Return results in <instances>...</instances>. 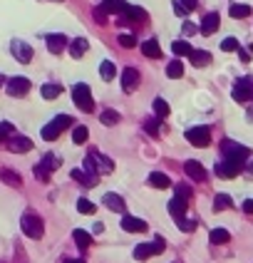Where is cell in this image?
Listing matches in <instances>:
<instances>
[{
    "instance_id": "obj_20",
    "label": "cell",
    "mask_w": 253,
    "mask_h": 263,
    "mask_svg": "<svg viewBox=\"0 0 253 263\" xmlns=\"http://www.w3.org/2000/svg\"><path fill=\"white\" fill-rule=\"evenodd\" d=\"M186 198H182V196H174L172 201H169V214L174 216V218H179V216H184L186 214Z\"/></svg>"
},
{
    "instance_id": "obj_36",
    "label": "cell",
    "mask_w": 253,
    "mask_h": 263,
    "mask_svg": "<svg viewBox=\"0 0 253 263\" xmlns=\"http://www.w3.org/2000/svg\"><path fill=\"white\" fill-rule=\"evenodd\" d=\"M172 50H174V55H176V58H184V55L189 58V52H191V45H189V42H186V40H176V42L172 45Z\"/></svg>"
},
{
    "instance_id": "obj_22",
    "label": "cell",
    "mask_w": 253,
    "mask_h": 263,
    "mask_svg": "<svg viewBox=\"0 0 253 263\" xmlns=\"http://www.w3.org/2000/svg\"><path fill=\"white\" fill-rule=\"evenodd\" d=\"M72 179L80 182V184H84V186H94L97 184V176L90 174V172H84V169H72Z\"/></svg>"
},
{
    "instance_id": "obj_9",
    "label": "cell",
    "mask_w": 253,
    "mask_h": 263,
    "mask_svg": "<svg viewBox=\"0 0 253 263\" xmlns=\"http://www.w3.org/2000/svg\"><path fill=\"white\" fill-rule=\"evenodd\" d=\"M186 139H189L191 146H208L211 144V130L208 127H191L189 132H186Z\"/></svg>"
},
{
    "instance_id": "obj_13",
    "label": "cell",
    "mask_w": 253,
    "mask_h": 263,
    "mask_svg": "<svg viewBox=\"0 0 253 263\" xmlns=\"http://www.w3.org/2000/svg\"><path fill=\"white\" fill-rule=\"evenodd\" d=\"M28 92H30V80L28 77H12V80H8V94L20 97V94H28Z\"/></svg>"
},
{
    "instance_id": "obj_4",
    "label": "cell",
    "mask_w": 253,
    "mask_h": 263,
    "mask_svg": "<svg viewBox=\"0 0 253 263\" xmlns=\"http://www.w3.org/2000/svg\"><path fill=\"white\" fill-rule=\"evenodd\" d=\"M72 100H74V104H77L82 112H94L92 92H90V87H87L84 82H80V84H74V87H72Z\"/></svg>"
},
{
    "instance_id": "obj_21",
    "label": "cell",
    "mask_w": 253,
    "mask_h": 263,
    "mask_svg": "<svg viewBox=\"0 0 253 263\" xmlns=\"http://www.w3.org/2000/svg\"><path fill=\"white\" fill-rule=\"evenodd\" d=\"M189 60L194 67H206L211 62V52H206V50H191Z\"/></svg>"
},
{
    "instance_id": "obj_39",
    "label": "cell",
    "mask_w": 253,
    "mask_h": 263,
    "mask_svg": "<svg viewBox=\"0 0 253 263\" xmlns=\"http://www.w3.org/2000/svg\"><path fill=\"white\" fill-rule=\"evenodd\" d=\"M87 136H90V130H87L84 124L74 127V132H72V142H74V144H84V142H87Z\"/></svg>"
},
{
    "instance_id": "obj_19",
    "label": "cell",
    "mask_w": 253,
    "mask_h": 263,
    "mask_svg": "<svg viewBox=\"0 0 253 263\" xmlns=\"http://www.w3.org/2000/svg\"><path fill=\"white\" fill-rule=\"evenodd\" d=\"M122 228L129 231V234H142V231H146V224L142 218H136V216H124L122 218Z\"/></svg>"
},
{
    "instance_id": "obj_33",
    "label": "cell",
    "mask_w": 253,
    "mask_h": 263,
    "mask_svg": "<svg viewBox=\"0 0 253 263\" xmlns=\"http://www.w3.org/2000/svg\"><path fill=\"white\" fill-rule=\"evenodd\" d=\"M72 236H74V244H77L80 248H87V246H92V236H90L87 231H82V228H77V231H74Z\"/></svg>"
},
{
    "instance_id": "obj_1",
    "label": "cell",
    "mask_w": 253,
    "mask_h": 263,
    "mask_svg": "<svg viewBox=\"0 0 253 263\" xmlns=\"http://www.w3.org/2000/svg\"><path fill=\"white\" fill-rule=\"evenodd\" d=\"M112 169H114L112 159H110V156H104V154H100V152H94V149L84 156V172H90V174H94V176L110 174Z\"/></svg>"
},
{
    "instance_id": "obj_30",
    "label": "cell",
    "mask_w": 253,
    "mask_h": 263,
    "mask_svg": "<svg viewBox=\"0 0 253 263\" xmlns=\"http://www.w3.org/2000/svg\"><path fill=\"white\" fill-rule=\"evenodd\" d=\"M100 74H102V80L104 82H110V80H114V74H117V67L112 60H104L102 65H100Z\"/></svg>"
},
{
    "instance_id": "obj_11",
    "label": "cell",
    "mask_w": 253,
    "mask_h": 263,
    "mask_svg": "<svg viewBox=\"0 0 253 263\" xmlns=\"http://www.w3.org/2000/svg\"><path fill=\"white\" fill-rule=\"evenodd\" d=\"M221 149H224V156H238V159H246V162L251 159V149L248 146H241L236 142H224Z\"/></svg>"
},
{
    "instance_id": "obj_16",
    "label": "cell",
    "mask_w": 253,
    "mask_h": 263,
    "mask_svg": "<svg viewBox=\"0 0 253 263\" xmlns=\"http://www.w3.org/2000/svg\"><path fill=\"white\" fill-rule=\"evenodd\" d=\"M48 50L52 52V55H60L64 48H67V38H64L62 32H52V35H48Z\"/></svg>"
},
{
    "instance_id": "obj_37",
    "label": "cell",
    "mask_w": 253,
    "mask_h": 263,
    "mask_svg": "<svg viewBox=\"0 0 253 263\" xmlns=\"http://www.w3.org/2000/svg\"><path fill=\"white\" fill-rule=\"evenodd\" d=\"M100 120H102V124H107V127H114V124L120 122V114H117L114 110H104V112L100 114Z\"/></svg>"
},
{
    "instance_id": "obj_48",
    "label": "cell",
    "mask_w": 253,
    "mask_h": 263,
    "mask_svg": "<svg viewBox=\"0 0 253 263\" xmlns=\"http://www.w3.org/2000/svg\"><path fill=\"white\" fill-rule=\"evenodd\" d=\"M176 196H182V198H186V201H189V198H191V189L186 186V184H179V186H176Z\"/></svg>"
},
{
    "instance_id": "obj_24",
    "label": "cell",
    "mask_w": 253,
    "mask_h": 263,
    "mask_svg": "<svg viewBox=\"0 0 253 263\" xmlns=\"http://www.w3.org/2000/svg\"><path fill=\"white\" fill-rule=\"evenodd\" d=\"M87 50H90V42H87L84 38H77V40H72V45H70V55H72V58H82Z\"/></svg>"
},
{
    "instance_id": "obj_32",
    "label": "cell",
    "mask_w": 253,
    "mask_h": 263,
    "mask_svg": "<svg viewBox=\"0 0 253 263\" xmlns=\"http://www.w3.org/2000/svg\"><path fill=\"white\" fill-rule=\"evenodd\" d=\"M231 206H234V201H231L228 194H216V198H214V211H226Z\"/></svg>"
},
{
    "instance_id": "obj_51",
    "label": "cell",
    "mask_w": 253,
    "mask_h": 263,
    "mask_svg": "<svg viewBox=\"0 0 253 263\" xmlns=\"http://www.w3.org/2000/svg\"><path fill=\"white\" fill-rule=\"evenodd\" d=\"M244 211H246V214H253V198H246V201H244Z\"/></svg>"
},
{
    "instance_id": "obj_17",
    "label": "cell",
    "mask_w": 253,
    "mask_h": 263,
    "mask_svg": "<svg viewBox=\"0 0 253 263\" xmlns=\"http://www.w3.org/2000/svg\"><path fill=\"white\" fill-rule=\"evenodd\" d=\"M218 22H221V18H218V12H208L204 20H201V35H214L216 30H218Z\"/></svg>"
},
{
    "instance_id": "obj_53",
    "label": "cell",
    "mask_w": 253,
    "mask_h": 263,
    "mask_svg": "<svg viewBox=\"0 0 253 263\" xmlns=\"http://www.w3.org/2000/svg\"><path fill=\"white\" fill-rule=\"evenodd\" d=\"M246 169H248V174H253V159H248V162H246Z\"/></svg>"
},
{
    "instance_id": "obj_12",
    "label": "cell",
    "mask_w": 253,
    "mask_h": 263,
    "mask_svg": "<svg viewBox=\"0 0 253 263\" xmlns=\"http://www.w3.org/2000/svg\"><path fill=\"white\" fill-rule=\"evenodd\" d=\"M146 10L136 8V5H126L124 12H120V22H146Z\"/></svg>"
},
{
    "instance_id": "obj_43",
    "label": "cell",
    "mask_w": 253,
    "mask_h": 263,
    "mask_svg": "<svg viewBox=\"0 0 253 263\" xmlns=\"http://www.w3.org/2000/svg\"><path fill=\"white\" fill-rule=\"evenodd\" d=\"M77 208H80V214H90V216L97 211V206H94L92 201H87V198H80V201H77Z\"/></svg>"
},
{
    "instance_id": "obj_7",
    "label": "cell",
    "mask_w": 253,
    "mask_h": 263,
    "mask_svg": "<svg viewBox=\"0 0 253 263\" xmlns=\"http://www.w3.org/2000/svg\"><path fill=\"white\" fill-rule=\"evenodd\" d=\"M60 164H62L60 156H55V154H45V159L35 166V176H38L40 182H50V174H52Z\"/></svg>"
},
{
    "instance_id": "obj_54",
    "label": "cell",
    "mask_w": 253,
    "mask_h": 263,
    "mask_svg": "<svg viewBox=\"0 0 253 263\" xmlns=\"http://www.w3.org/2000/svg\"><path fill=\"white\" fill-rule=\"evenodd\" d=\"M0 84H2V74H0Z\"/></svg>"
},
{
    "instance_id": "obj_23",
    "label": "cell",
    "mask_w": 253,
    "mask_h": 263,
    "mask_svg": "<svg viewBox=\"0 0 253 263\" xmlns=\"http://www.w3.org/2000/svg\"><path fill=\"white\" fill-rule=\"evenodd\" d=\"M102 201H104V206H107L110 211H117V214L124 211V198L120 196V194H104Z\"/></svg>"
},
{
    "instance_id": "obj_49",
    "label": "cell",
    "mask_w": 253,
    "mask_h": 263,
    "mask_svg": "<svg viewBox=\"0 0 253 263\" xmlns=\"http://www.w3.org/2000/svg\"><path fill=\"white\" fill-rule=\"evenodd\" d=\"M182 30H184V35H194V32L198 30V28H196L194 22H184V28H182Z\"/></svg>"
},
{
    "instance_id": "obj_28",
    "label": "cell",
    "mask_w": 253,
    "mask_h": 263,
    "mask_svg": "<svg viewBox=\"0 0 253 263\" xmlns=\"http://www.w3.org/2000/svg\"><path fill=\"white\" fill-rule=\"evenodd\" d=\"M126 5H129V2H124V0H102V8H104L107 12H117V15L124 12Z\"/></svg>"
},
{
    "instance_id": "obj_10",
    "label": "cell",
    "mask_w": 253,
    "mask_h": 263,
    "mask_svg": "<svg viewBox=\"0 0 253 263\" xmlns=\"http://www.w3.org/2000/svg\"><path fill=\"white\" fill-rule=\"evenodd\" d=\"M10 52H12V58H15L18 62H22V65L32 62V48H30L28 42H22V40H12V42H10Z\"/></svg>"
},
{
    "instance_id": "obj_31",
    "label": "cell",
    "mask_w": 253,
    "mask_h": 263,
    "mask_svg": "<svg viewBox=\"0 0 253 263\" xmlns=\"http://www.w3.org/2000/svg\"><path fill=\"white\" fill-rule=\"evenodd\" d=\"M208 238H211V244H228V241H231V234H228L226 228H214V231L208 234Z\"/></svg>"
},
{
    "instance_id": "obj_45",
    "label": "cell",
    "mask_w": 253,
    "mask_h": 263,
    "mask_svg": "<svg viewBox=\"0 0 253 263\" xmlns=\"http://www.w3.org/2000/svg\"><path fill=\"white\" fill-rule=\"evenodd\" d=\"M221 50H224V52H236V50H238V40H236V38H226V40L221 42Z\"/></svg>"
},
{
    "instance_id": "obj_34",
    "label": "cell",
    "mask_w": 253,
    "mask_h": 263,
    "mask_svg": "<svg viewBox=\"0 0 253 263\" xmlns=\"http://www.w3.org/2000/svg\"><path fill=\"white\" fill-rule=\"evenodd\" d=\"M228 12H231V18H248L253 10H251V5H241V2H234Z\"/></svg>"
},
{
    "instance_id": "obj_46",
    "label": "cell",
    "mask_w": 253,
    "mask_h": 263,
    "mask_svg": "<svg viewBox=\"0 0 253 263\" xmlns=\"http://www.w3.org/2000/svg\"><path fill=\"white\" fill-rule=\"evenodd\" d=\"M117 40H120V45H122V48H126V50H132V48H136V40H134V35H120V38H117Z\"/></svg>"
},
{
    "instance_id": "obj_50",
    "label": "cell",
    "mask_w": 253,
    "mask_h": 263,
    "mask_svg": "<svg viewBox=\"0 0 253 263\" xmlns=\"http://www.w3.org/2000/svg\"><path fill=\"white\" fill-rule=\"evenodd\" d=\"M236 52H238V58H241L244 62H251V52H246V50H241V48H238Z\"/></svg>"
},
{
    "instance_id": "obj_35",
    "label": "cell",
    "mask_w": 253,
    "mask_h": 263,
    "mask_svg": "<svg viewBox=\"0 0 253 263\" xmlns=\"http://www.w3.org/2000/svg\"><path fill=\"white\" fill-rule=\"evenodd\" d=\"M152 107H154V114H156L159 120H164V117H169V104H166V102H164L162 97H156Z\"/></svg>"
},
{
    "instance_id": "obj_47",
    "label": "cell",
    "mask_w": 253,
    "mask_h": 263,
    "mask_svg": "<svg viewBox=\"0 0 253 263\" xmlns=\"http://www.w3.org/2000/svg\"><path fill=\"white\" fill-rule=\"evenodd\" d=\"M107 15H110V12H107L104 8H94V10H92V18H94L100 25H104V22H107Z\"/></svg>"
},
{
    "instance_id": "obj_8",
    "label": "cell",
    "mask_w": 253,
    "mask_h": 263,
    "mask_svg": "<svg viewBox=\"0 0 253 263\" xmlns=\"http://www.w3.org/2000/svg\"><path fill=\"white\" fill-rule=\"evenodd\" d=\"M234 100L241 102V104L253 100V80L251 77H241V80L234 84Z\"/></svg>"
},
{
    "instance_id": "obj_3",
    "label": "cell",
    "mask_w": 253,
    "mask_h": 263,
    "mask_svg": "<svg viewBox=\"0 0 253 263\" xmlns=\"http://www.w3.org/2000/svg\"><path fill=\"white\" fill-rule=\"evenodd\" d=\"M20 226H22V234H25L28 238H40L42 231H45L42 218H40L38 214H32V211H28V214L20 218Z\"/></svg>"
},
{
    "instance_id": "obj_2",
    "label": "cell",
    "mask_w": 253,
    "mask_h": 263,
    "mask_svg": "<svg viewBox=\"0 0 253 263\" xmlns=\"http://www.w3.org/2000/svg\"><path fill=\"white\" fill-rule=\"evenodd\" d=\"M244 166H246V159L224 156V159L216 164V174H218L221 179H234V176H238V174L244 172Z\"/></svg>"
},
{
    "instance_id": "obj_44",
    "label": "cell",
    "mask_w": 253,
    "mask_h": 263,
    "mask_svg": "<svg viewBox=\"0 0 253 263\" xmlns=\"http://www.w3.org/2000/svg\"><path fill=\"white\" fill-rule=\"evenodd\" d=\"M174 221H176V226H179L182 231H186V234L196 228V221H191V218H184V216H179V218H174Z\"/></svg>"
},
{
    "instance_id": "obj_29",
    "label": "cell",
    "mask_w": 253,
    "mask_h": 263,
    "mask_svg": "<svg viewBox=\"0 0 253 263\" xmlns=\"http://www.w3.org/2000/svg\"><path fill=\"white\" fill-rule=\"evenodd\" d=\"M40 92H42L45 100H58V97L62 94V84H52V82H50V84H42Z\"/></svg>"
},
{
    "instance_id": "obj_14",
    "label": "cell",
    "mask_w": 253,
    "mask_h": 263,
    "mask_svg": "<svg viewBox=\"0 0 253 263\" xmlns=\"http://www.w3.org/2000/svg\"><path fill=\"white\" fill-rule=\"evenodd\" d=\"M8 149H10L12 154H25V152L32 149V142H30L28 136H10V139H8Z\"/></svg>"
},
{
    "instance_id": "obj_41",
    "label": "cell",
    "mask_w": 253,
    "mask_h": 263,
    "mask_svg": "<svg viewBox=\"0 0 253 263\" xmlns=\"http://www.w3.org/2000/svg\"><path fill=\"white\" fill-rule=\"evenodd\" d=\"M0 176L5 179V184H10V186H20V176H18L15 172H10V169H2V172H0Z\"/></svg>"
},
{
    "instance_id": "obj_40",
    "label": "cell",
    "mask_w": 253,
    "mask_h": 263,
    "mask_svg": "<svg viewBox=\"0 0 253 263\" xmlns=\"http://www.w3.org/2000/svg\"><path fill=\"white\" fill-rule=\"evenodd\" d=\"M144 132L152 134V136H159V132H162V122H159V117H156V120H146V122H144Z\"/></svg>"
},
{
    "instance_id": "obj_52",
    "label": "cell",
    "mask_w": 253,
    "mask_h": 263,
    "mask_svg": "<svg viewBox=\"0 0 253 263\" xmlns=\"http://www.w3.org/2000/svg\"><path fill=\"white\" fill-rule=\"evenodd\" d=\"M62 263H84V261H82V258H64Z\"/></svg>"
},
{
    "instance_id": "obj_42",
    "label": "cell",
    "mask_w": 253,
    "mask_h": 263,
    "mask_svg": "<svg viewBox=\"0 0 253 263\" xmlns=\"http://www.w3.org/2000/svg\"><path fill=\"white\" fill-rule=\"evenodd\" d=\"M10 136H15V127L10 122H0V142H8Z\"/></svg>"
},
{
    "instance_id": "obj_25",
    "label": "cell",
    "mask_w": 253,
    "mask_h": 263,
    "mask_svg": "<svg viewBox=\"0 0 253 263\" xmlns=\"http://www.w3.org/2000/svg\"><path fill=\"white\" fill-rule=\"evenodd\" d=\"M149 184L154 186V189H169V176L166 174H162V172H152L149 174Z\"/></svg>"
},
{
    "instance_id": "obj_6",
    "label": "cell",
    "mask_w": 253,
    "mask_h": 263,
    "mask_svg": "<svg viewBox=\"0 0 253 263\" xmlns=\"http://www.w3.org/2000/svg\"><path fill=\"white\" fill-rule=\"evenodd\" d=\"M164 248H166V241H164L162 236H156L152 244H139V246L134 248V258H139V261H146V258H152V256L162 254Z\"/></svg>"
},
{
    "instance_id": "obj_15",
    "label": "cell",
    "mask_w": 253,
    "mask_h": 263,
    "mask_svg": "<svg viewBox=\"0 0 253 263\" xmlns=\"http://www.w3.org/2000/svg\"><path fill=\"white\" fill-rule=\"evenodd\" d=\"M122 87H124V92H134L139 87V70L126 67L124 72H122Z\"/></svg>"
},
{
    "instance_id": "obj_26",
    "label": "cell",
    "mask_w": 253,
    "mask_h": 263,
    "mask_svg": "<svg viewBox=\"0 0 253 263\" xmlns=\"http://www.w3.org/2000/svg\"><path fill=\"white\" fill-rule=\"evenodd\" d=\"M142 52H144L146 58H162L159 40H146V42H142Z\"/></svg>"
},
{
    "instance_id": "obj_5",
    "label": "cell",
    "mask_w": 253,
    "mask_h": 263,
    "mask_svg": "<svg viewBox=\"0 0 253 263\" xmlns=\"http://www.w3.org/2000/svg\"><path fill=\"white\" fill-rule=\"evenodd\" d=\"M72 124V117L70 114H60V117H55L50 124H45L42 127V139H48V142H55L60 134H62L67 127Z\"/></svg>"
},
{
    "instance_id": "obj_38",
    "label": "cell",
    "mask_w": 253,
    "mask_h": 263,
    "mask_svg": "<svg viewBox=\"0 0 253 263\" xmlns=\"http://www.w3.org/2000/svg\"><path fill=\"white\" fill-rule=\"evenodd\" d=\"M166 74H169L172 80H179V77L184 74V65H182V60H174V62H169V67H166Z\"/></svg>"
},
{
    "instance_id": "obj_18",
    "label": "cell",
    "mask_w": 253,
    "mask_h": 263,
    "mask_svg": "<svg viewBox=\"0 0 253 263\" xmlns=\"http://www.w3.org/2000/svg\"><path fill=\"white\" fill-rule=\"evenodd\" d=\"M184 172H186V176L194 179V182H206V169H204L198 162H194V159L184 164Z\"/></svg>"
},
{
    "instance_id": "obj_27",
    "label": "cell",
    "mask_w": 253,
    "mask_h": 263,
    "mask_svg": "<svg viewBox=\"0 0 253 263\" xmlns=\"http://www.w3.org/2000/svg\"><path fill=\"white\" fill-rule=\"evenodd\" d=\"M196 0H174V12L176 15H189L191 10H196Z\"/></svg>"
}]
</instances>
